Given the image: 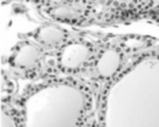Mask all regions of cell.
Segmentation results:
<instances>
[{
    "label": "cell",
    "instance_id": "6da1fadb",
    "mask_svg": "<svg viewBox=\"0 0 159 127\" xmlns=\"http://www.w3.org/2000/svg\"><path fill=\"white\" fill-rule=\"evenodd\" d=\"M90 49L83 44H69L63 48L60 54L61 67L68 70H74L81 67L88 59Z\"/></svg>",
    "mask_w": 159,
    "mask_h": 127
},
{
    "label": "cell",
    "instance_id": "7a4b0ae2",
    "mask_svg": "<svg viewBox=\"0 0 159 127\" xmlns=\"http://www.w3.org/2000/svg\"><path fill=\"white\" fill-rule=\"evenodd\" d=\"M39 56V50L37 49V47L27 44L20 47L13 55L12 64L22 69H31L37 64Z\"/></svg>",
    "mask_w": 159,
    "mask_h": 127
},
{
    "label": "cell",
    "instance_id": "3957f363",
    "mask_svg": "<svg viewBox=\"0 0 159 127\" xmlns=\"http://www.w3.org/2000/svg\"><path fill=\"white\" fill-rule=\"evenodd\" d=\"M121 63L120 54L115 50H107L100 56L97 63V70L103 77H110L116 73Z\"/></svg>",
    "mask_w": 159,
    "mask_h": 127
},
{
    "label": "cell",
    "instance_id": "277c9868",
    "mask_svg": "<svg viewBox=\"0 0 159 127\" xmlns=\"http://www.w3.org/2000/svg\"><path fill=\"white\" fill-rule=\"evenodd\" d=\"M35 37L43 45L56 46L63 42L66 37V33L63 29L56 25H43L37 30Z\"/></svg>",
    "mask_w": 159,
    "mask_h": 127
},
{
    "label": "cell",
    "instance_id": "5b68a950",
    "mask_svg": "<svg viewBox=\"0 0 159 127\" xmlns=\"http://www.w3.org/2000/svg\"><path fill=\"white\" fill-rule=\"evenodd\" d=\"M1 127H16L13 123V121L7 116H4L2 113V120H1Z\"/></svg>",
    "mask_w": 159,
    "mask_h": 127
}]
</instances>
